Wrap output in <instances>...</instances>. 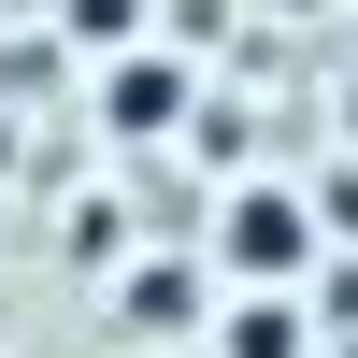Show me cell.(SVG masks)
Listing matches in <instances>:
<instances>
[{
    "mask_svg": "<svg viewBox=\"0 0 358 358\" xmlns=\"http://www.w3.org/2000/svg\"><path fill=\"white\" fill-rule=\"evenodd\" d=\"M315 215H301V187H287V172H244V187L215 201V273L244 287V301H301L315 287Z\"/></svg>",
    "mask_w": 358,
    "mask_h": 358,
    "instance_id": "cell-1",
    "label": "cell"
},
{
    "mask_svg": "<svg viewBox=\"0 0 358 358\" xmlns=\"http://www.w3.org/2000/svg\"><path fill=\"white\" fill-rule=\"evenodd\" d=\"M187 115H201V72H187L172 43H129V57L101 72V129H115V143H172Z\"/></svg>",
    "mask_w": 358,
    "mask_h": 358,
    "instance_id": "cell-2",
    "label": "cell"
},
{
    "mask_svg": "<svg viewBox=\"0 0 358 358\" xmlns=\"http://www.w3.org/2000/svg\"><path fill=\"white\" fill-rule=\"evenodd\" d=\"M115 315L129 330H201V273L187 258H143V273H115Z\"/></svg>",
    "mask_w": 358,
    "mask_h": 358,
    "instance_id": "cell-3",
    "label": "cell"
},
{
    "mask_svg": "<svg viewBox=\"0 0 358 358\" xmlns=\"http://www.w3.org/2000/svg\"><path fill=\"white\" fill-rule=\"evenodd\" d=\"M215 358H315V315L301 301H229L215 315Z\"/></svg>",
    "mask_w": 358,
    "mask_h": 358,
    "instance_id": "cell-4",
    "label": "cell"
},
{
    "mask_svg": "<svg viewBox=\"0 0 358 358\" xmlns=\"http://www.w3.org/2000/svg\"><path fill=\"white\" fill-rule=\"evenodd\" d=\"M57 15H72L86 43H129V29H143V0H57Z\"/></svg>",
    "mask_w": 358,
    "mask_h": 358,
    "instance_id": "cell-5",
    "label": "cell"
},
{
    "mask_svg": "<svg viewBox=\"0 0 358 358\" xmlns=\"http://www.w3.org/2000/svg\"><path fill=\"white\" fill-rule=\"evenodd\" d=\"M344 143H358V86H344Z\"/></svg>",
    "mask_w": 358,
    "mask_h": 358,
    "instance_id": "cell-6",
    "label": "cell"
},
{
    "mask_svg": "<svg viewBox=\"0 0 358 358\" xmlns=\"http://www.w3.org/2000/svg\"><path fill=\"white\" fill-rule=\"evenodd\" d=\"M344 358H358V330H344Z\"/></svg>",
    "mask_w": 358,
    "mask_h": 358,
    "instance_id": "cell-7",
    "label": "cell"
}]
</instances>
